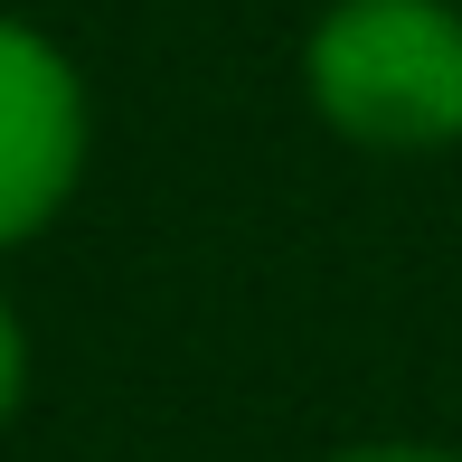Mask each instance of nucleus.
Listing matches in <instances>:
<instances>
[{"label": "nucleus", "instance_id": "f257e3e1", "mask_svg": "<svg viewBox=\"0 0 462 462\" xmlns=\"http://www.w3.org/2000/svg\"><path fill=\"white\" fill-rule=\"evenodd\" d=\"M302 95L387 161L462 142V0H330L302 38Z\"/></svg>", "mask_w": 462, "mask_h": 462}, {"label": "nucleus", "instance_id": "f03ea898", "mask_svg": "<svg viewBox=\"0 0 462 462\" xmlns=\"http://www.w3.org/2000/svg\"><path fill=\"white\" fill-rule=\"evenodd\" d=\"M86 152H95L86 67L38 19L0 10V255L57 226V208L86 180Z\"/></svg>", "mask_w": 462, "mask_h": 462}, {"label": "nucleus", "instance_id": "7ed1b4c3", "mask_svg": "<svg viewBox=\"0 0 462 462\" xmlns=\"http://www.w3.org/2000/svg\"><path fill=\"white\" fill-rule=\"evenodd\" d=\"M19 396H29V330H19L10 292H0V425L19 415Z\"/></svg>", "mask_w": 462, "mask_h": 462}, {"label": "nucleus", "instance_id": "20e7f679", "mask_svg": "<svg viewBox=\"0 0 462 462\" xmlns=\"http://www.w3.org/2000/svg\"><path fill=\"white\" fill-rule=\"evenodd\" d=\"M321 462H462V444H425V434H377V444H340Z\"/></svg>", "mask_w": 462, "mask_h": 462}]
</instances>
